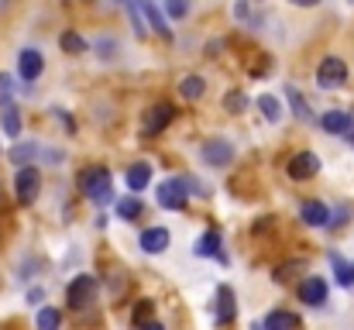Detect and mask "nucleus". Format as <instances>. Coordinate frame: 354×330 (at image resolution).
Wrapping results in <instances>:
<instances>
[{
  "label": "nucleus",
  "instance_id": "1",
  "mask_svg": "<svg viewBox=\"0 0 354 330\" xmlns=\"http://www.w3.org/2000/svg\"><path fill=\"white\" fill-rule=\"evenodd\" d=\"M80 186H83L86 200L97 203V207H107L114 200V186H111V169L107 165H93V169L80 172Z\"/></svg>",
  "mask_w": 354,
  "mask_h": 330
},
{
  "label": "nucleus",
  "instance_id": "2",
  "mask_svg": "<svg viewBox=\"0 0 354 330\" xmlns=\"http://www.w3.org/2000/svg\"><path fill=\"white\" fill-rule=\"evenodd\" d=\"M38 190H41V172L35 165L17 169V176H14V196H17V203L21 207H31L38 200Z\"/></svg>",
  "mask_w": 354,
  "mask_h": 330
},
{
  "label": "nucleus",
  "instance_id": "3",
  "mask_svg": "<svg viewBox=\"0 0 354 330\" xmlns=\"http://www.w3.org/2000/svg\"><path fill=\"white\" fill-rule=\"evenodd\" d=\"M97 289H100V282H97L93 275H76V279L69 282V289H66V303H69L73 310H86V306L97 300Z\"/></svg>",
  "mask_w": 354,
  "mask_h": 330
},
{
  "label": "nucleus",
  "instance_id": "4",
  "mask_svg": "<svg viewBox=\"0 0 354 330\" xmlns=\"http://www.w3.org/2000/svg\"><path fill=\"white\" fill-rule=\"evenodd\" d=\"M344 80H348V66H344V59L327 55V59L320 62V69H317V83H320L324 90H337V86H344Z\"/></svg>",
  "mask_w": 354,
  "mask_h": 330
},
{
  "label": "nucleus",
  "instance_id": "5",
  "mask_svg": "<svg viewBox=\"0 0 354 330\" xmlns=\"http://www.w3.org/2000/svg\"><path fill=\"white\" fill-rule=\"evenodd\" d=\"M186 200H189V193H186V183L183 179H165L158 186V207H165V210H186Z\"/></svg>",
  "mask_w": 354,
  "mask_h": 330
},
{
  "label": "nucleus",
  "instance_id": "6",
  "mask_svg": "<svg viewBox=\"0 0 354 330\" xmlns=\"http://www.w3.org/2000/svg\"><path fill=\"white\" fill-rule=\"evenodd\" d=\"M203 162L214 165V169L231 165V162H234V145H231L227 138H210V141L203 145Z\"/></svg>",
  "mask_w": 354,
  "mask_h": 330
},
{
  "label": "nucleus",
  "instance_id": "7",
  "mask_svg": "<svg viewBox=\"0 0 354 330\" xmlns=\"http://www.w3.org/2000/svg\"><path fill=\"white\" fill-rule=\"evenodd\" d=\"M172 117H176V107H172V104H155V107L145 113V127H141V134H145V138L162 134V131L172 124Z\"/></svg>",
  "mask_w": 354,
  "mask_h": 330
},
{
  "label": "nucleus",
  "instance_id": "8",
  "mask_svg": "<svg viewBox=\"0 0 354 330\" xmlns=\"http://www.w3.org/2000/svg\"><path fill=\"white\" fill-rule=\"evenodd\" d=\"M286 172H289V179H296V183L313 179V176L320 172V158H317L313 152H299V155H292V158H289Z\"/></svg>",
  "mask_w": 354,
  "mask_h": 330
},
{
  "label": "nucleus",
  "instance_id": "9",
  "mask_svg": "<svg viewBox=\"0 0 354 330\" xmlns=\"http://www.w3.org/2000/svg\"><path fill=\"white\" fill-rule=\"evenodd\" d=\"M41 69H45V59H41L38 48H24V52L17 55V73H21L24 83H35V80L41 76Z\"/></svg>",
  "mask_w": 354,
  "mask_h": 330
},
{
  "label": "nucleus",
  "instance_id": "10",
  "mask_svg": "<svg viewBox=\"0 0 354 330\" xmlns=\"http://www.w3.org/2000/svg\"><path fill=\"white\" fill-rule=\"evenodd\" d=\"M138 3V10H141V17L148 21V28L155 31V35H162V38H172V28H169V21H165V14L151 3V0H134Z\"/></svg>",
  "mask_w": 354,
  "mask_h": 330
},
{
  "label": "nucleus",
  "instance_id": "11",
  "mask_svg": "<svg viewBox=\"0 0 354 330\" xmlns=\"http://www.w3.org/2000/svg\"><path fill=\"white\" fill-rule=\"evenodd\" d=\"M299 300L310 303V306H324V303H327V282H324L320 275L303 279V286H299Z\"/></svg>",
  "mask_w": 354,
  "mask_h": 330
},
{
  "label": "nucleus",
  "instance_id": "12",
  "mask_svg": "<svg viewBox=\"0 0 354 330\" xmlns=\"http://www.w3.org/2000/svg\"><path fill=\"white\" fill-rule=\"evenodd\" d=\"M299 220L310 223V227H327V223H330V207L320 203V200H306V203L299 207Z\"/></svg>",
  "mask_w": 354,
  "mask_h": 330
},
{
  "label": "nucleus",
  "instance_id": "13",
  "mask_svg": "<svg viewBox=\"0 0 354 330\" xmlns=\"http://www.w3.org/2000/svg\"><path fill=\"white\" fill-rule=\"evenodd\" d=\"M141 251H148V255H162L165 248H169V230L165 227H148V230H141Z\"/></svg>",
  "mask_w": 354,
  "mask_h": 330
},
{
  "label": "nucleus",
  "instance_id": "14",
  "mask_svg": "<svg viewBox=\"0 0 354 330\" xmlns=\"http://www.w3.org/2000/svg\"><path fill=\"white\" fill-rule=\"evenodd\" d=\"M227 324H234V289L221 286L217 289V327H227Z\"/></svg>",
  "mask_w": 354,
  "mask_h": 330
},
{
  "label": "nucleus",
  "instance_id": "15",
  "mask_svg": "<svg viewBox=\"0 0 354 330\" xmlns=\"http://www.w3.org/2000/svg\"><path fill=\"white\" fill-rule=\"evenodd\" d=\"M196 255H200V258H217V262H227V255L221 251V234H217V230H207V234L196 241Z\"/></svg>",
  "mask_w": 354,
  "mask_h": 330
},
{
  "label": "nucleus",
  "instance_id": "16",
  "mask_svg": "<svg viewBox=\"0 0 354 330\" xmlns=\"http://www.w3.org/2000/svg\"><path fill=\"white\" fill-rule=\"evenodd\" d=\"M265 330H299V317L289 313V310H272L265 320H261Z\"/></svg>",
  "mask_w": 354,
  "mask_h": 330
},
{
  "label": "nucleus",
  "instance_id": "17",
  "mask_svg": "<svg viewBox=\"0 0 354 330\" xmlns=\"http://www.w3.org/2000/svg\"><path fill=\"white\" fill-rule=\"evenodd\" d=\"M148 183H151V165L134 162V165L127 169V190H131V193H141Z\"/></svg>",
  "mask_w": 354,
  "mask_h": 330
},
{
  "label": "nucleus",
  "instance_id": "18",
  "mask_svg": "<svg viewBox=\"0 0 354 330\" xmlns=\"http://www.w3.org/2000/svg\"><path fill=\"white\" fill-rule=\"evenodd\" d=\"M317 124H320L324 131H330V134H344V127H348V110H327Z\"/></svg>",
  "mask_w": 354,
  "mask_h": 330
},
{
  "label": "nucleus",
  "instance_id": "19",
  "mask_svg": "<svg viewBox=\"0 0 354 330\" xmlns=\"http://www.w3.org/2000/svg\"><path fill=\"white\" fill-rule=\"evenodd\" d=\"M179 93H183V100H200L207 93V80L203 76H186L179 83Z\"/></svg>",
  "mask_w": 354,
  "mask_h": 330
},
{
  "label": "nucleus",
  "instance_id": "20",
  "mask_svg": "<svg viewBox=\"0 0 354 330\" xmlns=\"http://www.w3.org/2000/svg\"><path fill=\"white\" fill-rule=\"evenodd\" d=\"M38 155H41V148H38V145H14V148H10V162H14V165H21V169H28Z\"/></svg>",
  "mask_w": 354,
  "mask_h": 330
},
{
  "label": "nucleus",
  "instance_id": "21",
  "mask_svg": "<svg viewBox=\"0 0 354 330\" xmlns=\"http://www.w3.org/2000/svg\"><path fill=\"white\" fill-rule=\"evenodd\" d=\"M0 124H3V131H7V138H21V110L14 107H3V113H0Z\"/></svg>",
  "mask_w": 354,
  "mask_h": 330
},
{
  "label": "nucleus",
  "instance_id": "22",
  "mask_svg": "<svg viewBox=\"0 0 354 330\" xmlns=\"http://www.w3.org/2000/svg\"><path fill=\"white\" fill-rule=\"evenodd\" d=\"M330 265H334V275L341 286H354V265H348L337 251H330Z\"/></svg>",
  "mask_w": 354,
  "mask_h": 330
},
{
  "label": "nucleus",
  "instance_id": "23",
  "mask_svg": "<svg viewBox=\"0 0 354 330\" xmlns=\"http://www.w3.org/2000/svg\"><path fill=\"white\" fill-rule=\"evenodd\" d=\"M35 324H38V330H59L62 327V313H59L55 306H41Z\"/></svg>",
  "mask_w": 354,
  "mask_h": 330
},
{
  "label": "nucleus",
  "instance_id": "24",
  "mask_svg": "<svg viewBox=\"0 0 354 330\" xmlns=\"http://www.w3.org/2000/svg\"><path fill=\"white\" fill-rule=\"evenodd\" d=\"M59 45H62V52H69V55H83V52H86V38L76 35V31H66V35L59 38Z\"/></svg>",
  "mask_w": 354,
  "mask_h": 330
},
{
  "label": "nucleus",
  "instance_id": "25",
  "mask_svg": "<svg viewBox=\"0 0 354 330\" xmlns=\"http://www.w3.org/2000/svg\"><path fill=\"white\" fill-rule=\"evenodd\" d=\"M286 97H289V104H292V110H296V117H299V120H313V113H310L306 100H303V93H299L296 86H286Z\"/></svg>",
  "mask_w": 354,
  "mask_h": 330
},
{
  "label": "nucleus",
  "instance_id": "26",
  "mask_svg": "<svg viewBox=\"0 0 354 330\" xmlns=\"http://www.w3.org/2000/svg\"><path fill=\"white\" fill-rule=\"evenodd\" d=\"M118 217L120 220L141 217V200H138V196H124V200H118Z\"/></svg>",
  "mask_w": 354,
  "mask_h": 330
},
{
  "label": "nucleus",
  "instance_id": "27",
  "mask_svg": "<svg viewBox=\"0 0 354 330\" xmlns=\"http://www.w3.org/2000/svg\"><path fill=\"white\" fill-rule=\"evenodd\" d=\"M258 110H261V113H265V120H272V124H275V120L282 117V107H279V100H275V97H268V93H265V97H258Z\"/></svg>",
  "mask_w": 354,
  "mask_h": 330
},
{
  "label": "nucleus",
  "instance_id": "28",
  "mask_svg": "<svg viewBox=\"0 0 354 330\" xmlns=\"http://www.w3.org/2000/svg\"><path fill=\"white\" fill-rule=\"evenodd\" d=\"M244 107H248V97H244V90H231V93L224 97V110H227V113H241Z\"/></svg>",
  "mask_w": 354,
  "mask_h": 330
},
{
  "label": "nucleus",
  "instance_id": "29",
  "mask_svg": "<svg viewBox=\"0 0 354 330\" xmlns=\"http://www.w3.org/2000/svg\"><path fill=\"white\" fill-rule=\"evenodd\" d=\"M151 306H155L151 300H141V303L134 306V313H131V324H134V327H145L148 317H151Z\"/></svg>",
  "mask_w": 354,
  "mask_h": 330
},
{
  "label": "nucleus",
  "instance_id": "30",
  "mask_svg": "<svg viewBox=\"0 0 354 330\" xmlns=\"http://www.w3.org/2000/svg\"><path fill=\"white\" fill-rule=\"evenodd\" d=\"M292 272H303V262H286V265H279V268H275V282H289Z\"/></svg>",
  "mask_w": 354,
  "mask_h": 330
},
{
  "label": "nucleus",
  "instance_id": "31",
  "mask_svg": "<svg viewBox=\"0 0 354 330\" xmlns=\"http://www.w3.org/2000/svg\"><path fill=\"white\" fill-rule=\"evenodd\" d=\"M10 97H14V80L0 73V107H10Z\"/></svg>",
  "mask_w": 354,
  "mask_h": 330
},
{
  "label": "nucleus",
  "instance_id": "32",
  "mask_svg": "<svg viewBox=\"0 0 354 330\" xmlns=\"http://www.w3.org/2000/svg\"><path fill=\"white\" fill-rule=\"evenodd\" d=\"M186 10H189V3H186V0H165V14H169V17H176V21H179V17H186Z\"/></svg>",
  "mask_w": 354,
  "mask_h": 330
},
{
  "label": "nucleus",
  "instance_id": "33",
  "mask_svg": "<svg viewBox=\"0 0 354 330\" xmlns=\"http://www.w3.org/2000/svg\"><path fill=\"white\" fill-rule=\"evenodd\" d=\"M127 10H131V24H134V31H138V35L145 38V35H148V28H145V17H141V10H138V3L131 0V7H127Z\"/></svg>",
  "mask_w": 354,
  "mask_h": 330
},
{
  "label": "nucleus",
  "instance_id": "34",
  "mask_svg": "<svg viewBox=\"0 0 354 330\" xmlns=\"http://www.w3.org/2000/svg\"><path fill=\"white\" fill-rule=\"evenodd\" d=\"M348 214H351V210H348V207H337V210H334V214H330V223H327V227H341V223H344V220H348Z\"/></svg>",
  "mask_w": 354,
  "mask_h": 330
},
{
  "label": "nucleus",
  "instance_id": "35",
  "mask_svg": "<svg viewBox=\"0 0 354 330\" xmlns=\"http://www.w3.org/2000/svg\"><path fill=\"white\" fill-rule=\"evenodd\" d=\"M344 138L354 145V110H348V127H344Z\"/></svg>",
  "mask_w": 354,
  "mask_h": 330
},
{
  "label": "nucleus",
  "instance_id": "36",
  "mask_svg": "<svg viewBox=\"0 0 354 330\" xmlns=\"http://www.w3.org/2000/svg\"><path fill=\"white\" fill-rule=\"evenodd\" d=\"M41 300H45L41 289H31V293H28V303H41Z\"/></svg>",
  "mask_w": 354,
  "mask_h": 330
},
{
  "label": "nucleus",
  "instance_id": "37",
  "mask_svg": "<svg viewBox=\"0 0 354 330\" xmlns=\"http://www.w3.org/2000/svg\"><path fill=\"white\" fill-rule=\"evenodd\" d=\"M292 3H299V7H313V3H320V0H292Z\"/></svg>",
  "mask_w": 354,
  "mask_h": 330
},
{
  "label": "nucleus",
  "instance_id": "38",
  "mask_svg": "<svg viewBox=\"0 0 354 330\" xmlns=\"http://www.w3.org/2000/svg\"><path fill=\"white\" fill-rule=\"evenodd\" d=\"M141 330H165V327H162V324H145Z\"/></svg>",
  "mask_w": 354,
  "mask_h": 330
},
{
  "label": "nucleus",
  "instance_id": "39",
  "mask_svg": "<svg viewBox=\"0 0 354 330\" xmlns=\"http://www.w3.org/2000/svg\"><path fill=\"white\" fill-rule=\"evenodd\" d=\"M348 3H354V0H348Z\"/></svg>",
  "mask_w": 354,
  "mask_h": 330
}]
</instances>
